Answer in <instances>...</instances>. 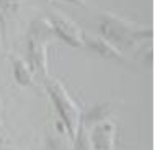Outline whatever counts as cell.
I'll return each mask as SVG.
<instances>
[{
    "label": "cell",
    "instance_id": "obj_1",
    "mask_svg": "<svg viewBox=\"0 0 155 150\" xmlns=\"http://www.w3.org/2000/svg\"><path fill=\"white\" fill-rule=\"evenodd\" d=\"M56 28L59 30V33L62 36L65 38L69 43H74V44H80V39H82V36H80V31L75 28V24L72 21H69L67 18H64V16H57L56 18Z\"/></svg>",
    "mask_w": 155,
    "mask_h": 150
}]
</instances>
